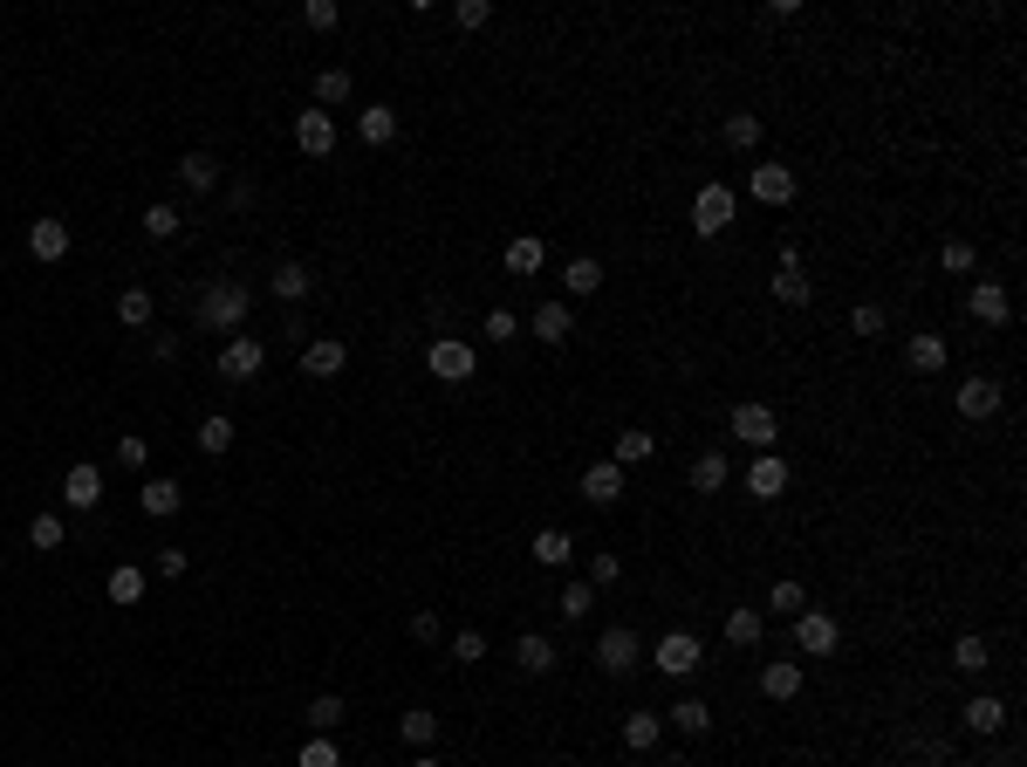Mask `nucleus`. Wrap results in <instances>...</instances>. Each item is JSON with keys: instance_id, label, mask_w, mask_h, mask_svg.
<instances>
[{"instance_id": "obj_9", "label": "nucleus", "mask_w": 1027, "mask_h": 767, "mask_svg": "<svg viewBox=\"0 0 1027 767\" xmlns=\"http://www.w3.org/2000/svg\"><path fill=\"white\" fill-rule=\"evenodd\" d=\"M699 664H706V651H699V637H692V630H664L658 637V672L664 678H692Z\"/></svg>"}, {"instance_id": "obj_54", "label": "nucleus", "mask_w": 1027, "mask_h": 767, "mask_svg": "<svg viewBox=\"0 0 1027 767\" xmlns=\"http://www.w3.org/2000/svg\"><path fill=\"white\" fill-rule=\"evenodd\" d=\"M486 337H494V343H514V337H521V316H514V309H494V316H486Z\"/></svg>"}, {"instance_id": "obj_42", "label": "nucleus", "mask_w": 1027, "mask_h": 767, "mask_svg": "<svg viewBox=\"0 0 1027 767\" xmlns=\"http://www.w3.org/2000/svg\"><path fill=\"white\" fill-rule=\"evenodd\" d=\"M767 288H775V302H788V309H802V302L815 295V288H808V274H802V268H781L775 281H767Z\"/></svg>"}, {"instance_id": "obj_37", "label": "nucleus", "mask_w": 1027, "mask_h": 767, "mask_svg": "<svg viewBox=\"0 0 1027 767\" xmlns=\"http://www.w3.org/2000/svg\"><path fill=\"white\" fill-rule=\"evenodd\" d=\"M343 712H350V706H343L337 693H316V699H308V727H316V733H329V740H337V727H343Z\"/></svg>"}, {"instance_id": "obj_55", "label": "nucleus", "mask_w": 1027, "mask_h": 767, "mask_svg": "<svg viewBox=\"0 0 1027 767\" xmlns=\"http://www.w3.org/2000/svg\"><path fill=\"white\" fill-rule=\"evenodd\" d=\"M452 21H459V28H486V21H494V8H486V0H459Z\"/></svg>"}, {"instance_id": "obj_13", "label": "nucleus", "mask_w": 1027, "mask_h": 767, "mask_svg": "<svg viewBox=\"0 0 1027 767\" xmlns=\"http://www.w3.org/2000/svg\"><path fill=\"white\" fill-rule=\"evenodd\" d=\"M62 500L75 507V515H90V507L103 500V467H90V459H75V467L62 473Z\"/></svg>"}, {"instance_id": "obj_8", "label": "nucleus", "mask_w": 1027, "mask_h": 767, "mask_svg": "<svg viewBox=\"0 0 1027 767\" xmlns=\"http://www.w3.org/2000/svg\"><path fill=\"white\" fill-rule=\"evenodd\" d=\"M966 309H972V322H987V329H1007L1014 322V295H1007V281H972V295H966Z\"/></svg>"}, {"instance_id": "obj_34", "label": "nucleus", "mask_w": 1027, "mask_h": 767, "mask_svg": "<svg viewBox=\"0 0 1027 767\" xmlns=\"http://www.w3.org/2000/svg\"><path fill=\"white\" fill-rule=\"evenodd\" d=\"M356 131H364V144H391L398 138V110L391 104H370L364 117H356Z\"/></svg>"}, {"instance_id": "obj_43", "label": "nucleus", "mask_w": 1027, "mask_h": 767, "mask_svg": "<svg viewBox=\"0 0 1027 767\" xmlns=\"http://www.w3.org/2000/svg\"><path fill=\"white\" fill-rule=\"evenodd\" d=\"M542 261H548V253H542V240H534V234H521V240H507V274H534V268H542Z\"/></svg>"}, {"instance_id": "obj_21", "label": "nucleus", "mask_w": 1027, "mask_h": 767, "mask_svg": "<svg viewBox=\"0 0 1027 767\" xmlns=\"http://www.w3.org/2000/svg\"><path fill=\"white\" fill-rule=\"evenodd\" d=\"M138 507H144L151 521H172L178 507H186V487H178V480H144V487H138Z\"/></svg>"}, {"instance_id": "obj_6", "label": "nucleus", "mask_w": 1027, "mask_h": 767, "mask_svg": "<svg viewBox=\"0 0 1027 767\" xmlns=\"http://www.w3.org/2000/svg\"><path fill=\"white\" fill-rule=\"evenodd\" d=\"M836 645H842V624L829 610H802V617H794V651L802 658H829Z\"/></svg>"}, {"instance_id": "obj_5", "label": "nucleus", "mask_w": 1027, "mask_h": 767, "mask_svg": "<svg viewBox=\"0 0 1027 767\" xmlns=\"http://www.w3.org/2000/svg\"><path fill=\"white\" fill-rule=\"evenodd\" d=\"M727 226H733V186L712 178V186H699V199H692V234L712 240V234H727Z\"/></svg>"}, {"instance_id": "obj_44", "label": "nucleus", "mask_w": 1027, "mask_h": 767, "mask_svg": "<svg viewBox=\"0 0 1027 767\" xmlns=\"http://www.w3.org/2000/svg\"><path fill=\"white\" fill-rule=\"evenodd\" d=\"M110 603H144V569L117 562V569H110Z\"/></svg>"}, {"instance_id": "obj_11", "label": "nucleus", "mask_w": 1027, "mask_h": 767, "mask_svg": "<svg viewBox=\"0 0 1027 767\" xmlns=\"http://www.w3.org/2000/svg\"><path fill=\"white\" fill-rule=\"evenodd\" d=\"M69 247H75L69 220H56V213H48V220H35V226H28V253H35V261H48V268H56V261H69Z\"/></svg>"}, {"instance_id": "obj_27", "label": "nucleus", "mask_w": 1027, "mask_h": 767, "mask_svg": "<svg viewBox=\"0 0 1027 767\" xmlns=\"http://www.w3.org/2000/svg\"><path fill=\"white\" fill-rule=\"evenodd\" d=\"M719 138H727V151H760L767 123H760L754 110H733V117H727V131H719Z\"/></svg>"}, {"instance_id": "obj_29", "label": "nucleus", "mask_w": 1027, "mask_h": 767, "mask_svg": "<svg viewBox=\"0 0 1027 767\" xmlns=\"http://www.w3.org/2000/svg\"><path fill=\"white\" fill-rule=\"evenodd\" d=\"M658 733H664V712H630V720H624V747L630 754H651Z\"/></svg>"}, {"instance_id": "obj_58", "label": "nucleus", "mask_w": 1027, "mask_h": 767, "mask_svg": "<svg viewBox=\"0 0 1027 767\" xmlns=\"http://www.w3.org/2000/svg\"><path fill=\"white\" fill-rule=\"evenodd\" d=\"M117 459H123V467H144L151 446H144V439H117Z\"/></svg>"}, {"instance_id": "obj_23", "label": "nucleus", "mask_w": 1027, "mask_h": 767, "mask_svg": "<svg viewBox=\"0 0 1027 767\" xmlns=\"http://www.w3.org/2000/svg\"><path fill=\"white\" fill-rule=\"evenodd\" d=\"M528 329H534V337H542V343H562V337H569V329H576V316H569V302H542V309L528 316Z\"/></svg>"}, {"instance_id": "obj_53", "label": "nucleus", "mask_w": 1027, "mask_h": 767, "mask_svg": "<svg viewBox=\"0 0 1027 767\" xmlns=\"http://www.w3.org/2000/svg\"><path fill=\"white\" fill-rule=\"evenodd\" d=\"M850 329H857V337H884V309H877V302H863V309H850Z\"/></svg>"}, {"instance_id": "obj_59", "label": "nucleus", "mask_w": 1027, "mask_h": 767, "mask_svg": "<svg viewBox=\"0 0 1027 767\" xmlns=\"http://www.w3.org/2000/svg\"><path fill=\"white\" fill-rule=\"evenodd\" d=\"M924 767H953V760H945V747H932V760H924Z\"/></svg>"}, {"instance_id": "obj_47", "label": "nucleus", "mask_w": 1027, "mask_h": 767, "mask_svg": "<svg viewBox=\"0 0 1027 767\" xmlns=\"http://www.w3.org/2000/svg\"><path fill=\"white\" fill-rule=\"evenodd\" d=\"M939 268L945 274H972V268H980V253H972V240H945L939 247Z\"/></svg>"}, {"instance_id": "obj_48", "label": "nucleus", "mask_w": 1027, "mask_h": 767, "mask_svg": "<svg viewBox=\"0 0 1027 767\" xmlns=\"http://www.w3.org/2000/svg\"><path fill=\"white\" fill-rule=\"evenodd\" d=\"M178 226H186V220H178V206H165V199H158V206H144V234L151 240H172Z\"/></svg>"}, {"instance_id": "obj_10", "label": "nucleus", "mask_w": 1027, "mask_h": 767, "mask_svg": "<svg viewBox=\"0 0 1027 767\" xmlns=\"http://www.w3.org/2000/svg\"><path fill=\"white\" fill-rule=\"evenodd\" d=\"M295 151L302 158H329V151H337V117L329 110H302L295 117Z\"/></svg>"}, {"instance_id": "obj_38", "label": "nucleus", "mask_w": 1027, "mask_h": 767, "mask_svg": "<svg viewBox=\"0 0 1027 767\" xmlns=\"http://www.w3.org/2000/svg\"><path fill=\"white\" fill-rule=\"evenodd\" d=\"M308 288H316V274H308L302 261H281V268H274V295H281V302H302Z\"/></svg>"}, {"instance_id": "obj_62", "label": "nucleus", "mask_w": 1027, "mask_h": 767, "mask_svg": "<svg viewBox=\"0 0 1027 767\" xmlns=\"http://www.w3.org/2000/svg\"><path fill=\"white\" fill-rule=\"evenodd\" d=\"M658 767H678V760H658Z\"/></svg>"}, {"instance_id": "obj_24", "label": "nucleus", "mask_w": 1027, "mask_h": 767, "mask_svg": "<svg viewBox=\"0 0 1027 767\" xmlns=\"http://www.w3.org/2000/svg\"><path fill=\"white\" fill-rule=\"evenodd\" d=\"M528 555L542 562V569H562V562L576 555V542H569V528H542V534H534V542H528Z\"/></svg>"}, {"instance_id": "obj_1", "label": "nucleus", "mask_w": 1027, "mask_h": 767, "mask_svg": "<svg viewBox=\"0 0 1027 767\" xmlns=\"http://www.w3.org/2000/svg\"><path fill=\"white\" fill-rule=\"evenodd\" d=\"M247 309H253L247 281H205V295H199V329H240Z\"/></svg>"}, {"instance_id": "obj_32", "label": "nucleus", "mask_w": 1027, "mask_h": 767, "mask_svg": "<svg viewBox=\"0 0 1027 767\" xmlns=\"http://www.w3.org/2000/svg\"><path fill=\"white\" fill-rule=\"evenodd\" d=\"M350 90H356V83H350V69H322V75H316V110L337 117V104H350Z\"/></svg>"}, {"instance_id": "obj_15", "label": "nucleus", "mask_w": 1027, "mask_h": 767, "mask_svg": "<svg viewBox=\"0 0 1027 767\" xmlns=\"http://www.w3.org/2000/svg\"><path fill=\"white\" fill-rule=\"evenodd\" d=\"M582 500L589 507H616L624 500V467H616V459H597V467L582 473Z\"/></svg>"}, {"instance_id": "obj_17", "label": "nucleus", "mask_w": 1027, "mask_h": 767, "mask_svg": "<svg viewBox=\"0 0 1027 767\" xmlns=\"http://www.w3.org/2000/svg\"><path fill=\"white\" fill-rule=\"evenodd\" d=\"M747 494H760V500H781V494H788V459H781V452H754Z\"/></svg>"}, {"instance_id": "obj_46", "label": "nucleus", "mask_w": 1027, "mask_h": 767, "mask_svg": "<svg viewBox=\"0 0 1027 767\" xmlns=\"http://www.w3.org/2000/svg\"><path fill=\"white\" fill-rule=\"evenodd\" d=\"M589 603H597V590H589V582H569V590L555 597V610H562V624H582V617H589Z\"/></svg>"}, {"instance_id": "obj_12", "label": "nucleus", "mask_w": 1027, "mask_h": 767, "mask_svg": "<svg viewBox=\"0 0 1027 767\" xmlns=\"http://www.w3.org/2000/svg\"><path fill=\"white\" fill-rule=\"evenodd\" d=\"M343 370H350V343H343V337L302 343V377H343Z\"/></svg>"}, {"instance_id": "obj_4", "label": "nucleus", "mask_w": 1027, "mask_h": 767, "mask_svg": "<svg viewBox=\"0 0 1027 767\" xmlns=\"http://www.w3.org/2000/svg\"><path fill=\"white\" fill-rule=\"evenodd\" d=\"M425 370H432V377H446V384H467V377L480 370V356H473V343H459V337H432Z\"/></svg>"}, {"instance_id": "obj_19", "label": "nucleus", "mask_w": 1027, "mask_h": 767, "mask_svg": "<svg viewBox=\"0 0 1027 767\" xmlns=\"http://www.w3.org/2000/svg\"><path fill=\"white\" fill-rule=\"evenodd\" d=\"M959 720H966V733H987V740H993V733H1007V699H993V693H972Z\"/></svg>"}, {"instance_id": "obj_39", "label": "nucleus", "mask_w": 1027, "mask_h": 767, "mask_svg": "<svg viewBox=\"0 0 1027 767\" xmlns=\"http://www.w3.org/2000/svg\"><path fill=\"white\" fill-rule=\"evenodd\" d=\"M192 446L220 459L226 446H234V418H226V412H213V418H199V439H192Z\"/></svg>"}, {"instance_id": "obj_30", "label": "nucleus", "mask_w": 1027, "mask_h": 767, "mask_svg": "<svg viewBox=\"0 0 1027 767\" xmlns=\"http://www.w3.org/2000/svg\"><path fill=\"white\" fill-rule=\"evenodd\" d=\"M664 720H672L678 733H692V740H706V733H712V706H706V699H678Z\"/></svg>"}, {"instance_id": "obj_22", "label": "nucleus", "mask_w": 1027, "mask_h": 767, "mask_svg": "<svg viewBox=\"0 0 1027 767\" xmlns=\"http://www.w3.org/2000/svg\"><path fill=\"white\" fill-rule=\"evenodd\" d=\"M1000 398H1007V391H1000L993 377H966V384H959V412H966V418H993Z\"/></svg>"}, {"instance_id": "obj_40", "label": "nucleus", "mask_w": 1027, "mask_h": 767, "mask_svg": "<svg viewBox=\"0 0 1027 767\" xmlns=\"http://www.w3.org/2000/svg\"><path fill=\"white\" fill-rule=\"evenodd\" d=\"M953 664H959V672H966V678H980V672H987V664H993V651H987V637H972V630H966V637H959V645H953Z\"/></svg>"}, {"instance_id": "obj_51", "label": "nucleus", "mask_w": 1027, "mask_h": 767, "mask_svg": "<svg viewBox=\"0 0 1027 767\" xmlns=\"http://www.w3.org/2000/svg\"><path fill=\"white\" fill-rule=\"evenodd\" d=\"M302 21H308L316 35H329V28L343 21V8H337V0H308V8H302Z\"/></svg>"}, {"instance_id": "obj_16", "label": "nucleus", "mask_w": 1027, "mask_h": 767, "mask_svg": "<svg viewBox=\"0 0 1027 767\" xmlns=\"http://www.w3.org/2000/svg\"><path fill=\"white\" fill-rule=\"evenodd\" d=\"M905 364H911L918 377H939L945 364H953V350H945V337H939V329H918V337L905 343Z\"/></svg>"}, {"instance_id": "obj_56", "label": "nucleus", "mask_w": 1027, "mask_h": 767, "mask_svg": "<svg viewBox=\"0 0 1027 767\" xmlns=\"http://www.w3.org/2000/svg\"><path fill=\"white\" fill-rule=\"evenodd\" d=\"M186 562H192L186 548H158V562H151V569H158V576L172 582V576H186Z\"/></svg>"}, {"instance_id": "obj_20", "label": "nucleus", "mask_w": 1027, "mask_h": 767, "mask_svg": "<svg viewBox=\"0 0 1027 767\" xmlns=\"http://www.w3.org/2000/svg\"><path fill=\"white\" fill-rule=\"evenodd\" d=\"M760 693L781 699V706L802 699V664H794V658H767V664H760Z\"/></svg>"}, {"instance_id": "obj_60", "label": "nucleus", "mask_w": 1027, "mask_h": 767, "mask_svg": "<svg viewBox=\"0 0 1027 767\" xmlns=\"http://www.w3.org/2000/svg\"><path fill=\"white\" fill-rule=\"evenodd\" d=\"M411 767H439V760H432V754H418V760H411Z\"/></svg>"}, {"instance_id": "obj_26", "label": "nucleus", "mask_w": 1027, "mask_h": 767, "mask_svg": "<svg viewBox=\"0 0 1027 767\" xmlns=\"http://www.w3.org/2000/svg\"><path fill=\"white\" fill-rule=\"evenodd\" d=\"M727 480H733L727 452H699V459H692V494H719Z\"/></svg>"}, {"instance_id": "obj_36", "label": "nucleus", "mask_w": 1027, "mask_h": 767, "mask_svg": "<svg viewBox=\"0 0 1027 767\" xmlns=\"http://www.w3.org/2000/svg\"><path fill=\"white\" fill-rule=\"evenodd\" d=\"M398 733L411 740V747H432V740H439V712H432V706H411L404 720H398Z\"/></svg>"}, {"instance_id": "obj_41", "label": "nucleus", "mask_w": 1027, "mask_h": 767, "mask_svg": "<svg viewBox=\"0 0 1027 767\" xmlns=\"http://www.w3.org/2000/svg\"><path fill=\"white\" fill-rule=\"evenodd\" d=\"M562 281H569V295H597V288H603V261H589V253H576V261L562 268Z\"/></svg>"}, {"instance_id": "obj_61", "label": "nucleus", "mask_w": 1027, "mask_h": 767, "mask_svg": "<svg viewBox=\"0 0 1027 767\" xmlns=\"http://www.w3.org/2000/svg\"><path fill=\"white\" fill-rule=\"evenodd\" d=\"M987 767H1014V760H987Z\"/></svg>"}, {"instance_id": "obj_33", "label": "nucleus", "mask_w": 1027, "mask_h": 767, "mask_svg": "<svg viewBox=\"0 0 1027 767\" xmlns=\"http://www.w3.org/2000/svg\"><path fill=\"white\" fill-rule=\"evenodd\" d=\"M658 452V439L645 425H630V432H616V467H645V459Z\"/></svg>"}, {"instance_id": "obj_45", "label": "nucleus", "mask_w": 1027, "mask_h": 767, "mask_svg": "<svg viewBox=\"0 0 1027 767\" xmlns=\"http://www.w3.org/2000/svg\"><path fill=\"white\" fill-rule=\"evenodd\" d=\"M62 542H69V528H62V515H35V521H28V548H48V555H56Z\"/></svg>"}, {"instance_id": "obj_25", "label": "nucleus", "mask_w": 1027, "mask_h": 767, "mask_svg": "<svg viewBox=\"0 0 1027 767\" xmlns=\"http://www.w3.org/2000/svg\"><path fill=\"white\" fill-rule=\"evenodd\" d=\"M760 630H767V617L754 603H740V610H727V645H740V651H754L760 645Z\"/></svg>"}, {"instance_id": "obj_35", "label": "nucleus", "mask_w": 1027, "mask_h": 767, "mask_svg": "<svg viewBox=\"0 0 1027 767\" xmlns=\"http://www.w3.org/2000/svg\"><path fill=\"white\" fill-rule=\"evenodd\" d=\"M151 316H158V302H151V288H123V295H117V322H123V329H144Z\"/></svg>"}, {"instance_id": "obj_2", "label": "nucleus", "mask_w": 1027, "mask_h": 767, "mask_svg": "<svg viewBox=\"0 0 1027 767\" xmlns=\"http://www.w3.org/2000/svg\"><path fill=\"white\" fill-rule=\"evenodd\" d=\"M733 439H740V446H754V452H775V439H781L775 404H760V398L733 404Z\"/></svg>"}, {"instance_id": "obj_3", "label": "nucleus", "mask_w": 1027, "mask_h": 767, "mask_svg": "<svg viewBox=\"0 0 1027 767\" xmlns=\"http://www.w3.org/2000/svg\"><path fill=\"white\" fill-rule=\"evenodd\" d=\"M637 658H645V637H637L630 624H610L603 637H597V664L610 678H624V672H637Z\"/></svg>"}, {"instance_id": "obj_57", "label": "nucleus", "mask_w": 1027, "mask_h": 767, "mask_svg": "<svg viewBox=\"0 0 1027 767\" xmlns=\"http://www.w3.org/2000/svg\"><path fill=\"white\" fill-rule=\"evenodd\" d=\"M411 637H418V645H439V610H418V617H411Z\"/></svg>"}, {"instance_id": "obj_7", "label": "nucleus", "mask_w": 1027, "mask_h": 767, "mask_svg": "<svg viewBox=\"0 0 1027 767\" xmlns=\"http://www.w3.org/2000/svg\"><path fill=\"white\" fill-rule=\"evenodd\" d=\"M261 364H268V343L261 337H226V350H220V377H234V384H253L261 377Z\"/></svg>"}, {"instance_id": "obj_50", "label": "nucleus", "mask_w": 1027, "mask_h": 767, "mask_svg": "<svg viewBox=\"0 0 1027 767\" xmlns=\"http://www.w3.org/2000/svg\"><path fill=\"white\" fill-rule=\"evenodd\" d=\"M582 582H589V590H610V582H624V562H616V555H589V576Z\"/></svg>"}, {"instance_id": "obj_14", "label": "nucleus", "mask_w": 1027, "mask_h": 767, "mask_svg": "<svg viewBox=\"0 0 1027 767\" xmlns=\"http://www.w3.org/2000/svg\"><path fill=\"white\" fill-rule=\"evenodd\" d=\"M555 658H562V651H555V637H542V630H521V637H514V664H521L528 678H548V672H555Z\"/></svg>"}, {"instance_id": "obj_28", "label": "nucleus", "mask_w": 1027, "mask_h": 767, "mask_svg": "<svg viewBox=\"0 0 1027 767\" xmlns=\"http://www.w3.org/2000/svg\"><path fill=\"white\" fill-rule=\"evenodd\" d=\"M178 178H186L192 192H213L220 186V158L213 151H186V158H178Z\"/></svg>"}, {"instance_id": "obj_18", "label": "nucleus", "mask_w": 1027, "mask_h": 767, "mask_svg": "<svg viewBox=\"0 0 1027 767\" xmlns=\"http://www.w3.org/2000/svg\"><path fill=\"white\" fill-rule=\"evenodd\" d=\"M747 192L760 199V206H788V199H794V172L788 165H754L747 172Z\"/></svg>"}, {"instance_id": "obj_52", "label": "nucleus", "mask_w": 1027, "mask_h": 767, "mask_svg": "<svg viewBox=\"0 0 1027 767\" xmlns=\"http://www.w3.org/2000/svg\"><path fill=\"white\" fill-rule=\"evenodd\" d=\"M480 658H486V637L480 630H459L452 637V664H480Z\"/></svg>"}, {"instance_id": "obj_49", "label": "nucleus", "mask_w": 1027, "mask_h": 767, "mask_svg": "<svg viewBox=\"0 0 1027 767\" xmlns=\"http://www.w3.org/2000/svg\"><path fill=\"white\" fill-rule=\"evenodd\" d=\"M295 767H343V754H337V740H329V733H316V740L302 747V760H295Z\"/></svg>"}, {"instance_id": "obj_31", "label": "nucleus", "mask_w": 1027, "mask_h": 767, "mask_svg": "<svg viewBox=\"0 0 1027 767\" xmlns=\"http://www.w3.org/2000/svg\"><path fill=\"white\" fill-rule=\"evenodd\" d=\"M802 610H808V590L794 576H781L775 590H767V617H802Z\"/></svg>"}]
</instances>
